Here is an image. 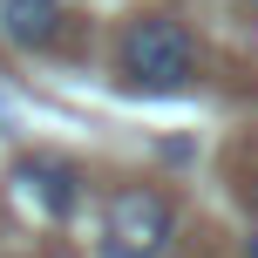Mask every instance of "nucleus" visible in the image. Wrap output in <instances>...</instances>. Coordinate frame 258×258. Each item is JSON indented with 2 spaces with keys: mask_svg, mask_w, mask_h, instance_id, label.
Wrapping results in <instances>:
<instances>
[{
  "mask_svg": "<svg viewBox=\"0 0 258 258\" xmlns=\"http://www.w3.org/2000/svg\"><path fill=\"white\" fill-rule=\"evenodd\" d=\"M116 75L136 95H183L204 75V48L177 14H136L116 34Z\"/></svg>",
  "mask_w": 258,
  "mask_h": 258,
  "instance_id": "obj_1",
  "label": "nucleus"
},
{
  "mask_svg": "<svg viewBox=\"0 0 258 258\" xmlns=\"http://www.w3.org/2000/svg\"><path fill=\"white\" fill-rule=\"evenodd\" d=\"M170 238H177V204H170L163 190H143V183H136V190L109 197L95 251H102V258H163Z\"/></svg>",
  "mask_w": 258,
  "mask_h": 258,
  "instance_id": "obj_2",
  "label": "nucleus"
},
{
  "mask_svg": "<svg viewBox=\"0 0 258 258\" xmlns=\"http://www.w3.org/2000/svg\"><path fill=\"white\" fill-rule=\"evenodd\" d=\"M54 34H61V0H0V41L7 48H54Z\"/></svg>",
  "mask_w": 258,
  "mask_h": 258,
  "instance_id": "obj_3",
  "label": "nucleus"
},
{
  "mask_svg": "<svg viewBox=\"0 0 258 258\" xmlns=\"http://www.w3.org/2000/svg\"><path fill=\"white\" fill-rule=\"evenodd\" d=\"M21 183L34 190V204L48 211V218H68V211H75V197H82L75 163H54V156H27V163H21Z\"/></svg>",
  "mask_w": 258,
  "mask_h": 258,
  "instance_id": "obj_4",
  "label": "nucleus"
}]
</instances>
